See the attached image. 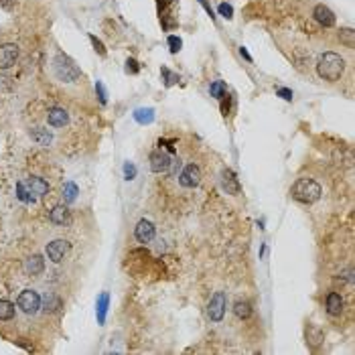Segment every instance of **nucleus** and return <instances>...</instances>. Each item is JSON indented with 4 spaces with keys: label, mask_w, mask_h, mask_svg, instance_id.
<instances>
[{
    "label": "nucleus",
    "mask_w": 355,
    "mask_h": 355,
    "mask_svg": "<svg viewBox=\"0 0 355 355\" xmlns=\"http://www.w3.org/2000/svg\"><path fill=\"white\" fill-rule=\"evenodd\" d=\"M71 250V244L67 240H55L47 246V256L51 262H61Z\"/></svg>",
    "instance_id": "5"
},
{
    "label": "nucleus",
    "mask_w": 355,
    "mask_h": 355,
    "mask_svg": "<svg viewBox=\"0 0 355 355\" xmlns=\"http://www.w3.org/2000/svg\"><path fill=\"white\" fill-rule=\"evenodd\" d=\"M171 163H173V159H171L169 152H165V150H155L150 155V169H152V173H167L171 169Z\"/></svg>",
    "instance_id": "7"
},
{
    "label": "nucleus",
    "mask_w": 355,
    "mask_h": 355,
    "mask_svg": "<svg viewBox=\"0 0 355 355\" xmlns=\"http://www.w3.org/2000/svg\"><path fill=\"white\" fill-rule=\"evenodd\" d=\"M339 41H341L345 47L353 49V47H355V31H353V29H341V31H339Z\"/></svg>",
    "instance_id": "22"
},
{
    "label": "nucleus",
    "mask_w": 355,
    "mask_h": 355,
    "mask_svg": "<svg viewBox=\"0 0 355 355\" xmlns=\"http://www.w3.org/2000/svg\"><path fill=\"white\" fill-rule=\"evenodd\" d=\"M317 71L325 81H337V79H341V75L345 71V61L337 53H325L319 59Z\"/></svg>",
    "instance_id": "1"
},
{
    "label": "nucleus",
    "mask_w": 355,
    "mask_h": 355,
    "mask_svg": "<svg viewBox=\"0 0 355 355\" xmlns=\"http://www.w3.org/2000/svg\"><path fill=\"white\" fill-rule=\"evenodd\" d=\"M25 185H27V189H29L33 195H47V193H49V185H47L41 177H31Z\"/></svg>",
    "instance_id": "15"
},
{
    "label": "nucleus",
    "mask_w": 355,
    "mask_h": 355,
    "mask_svg": "<svg viewBox=\"0 0 355 355\" xmlns=\"http://www.w3.org/2000/svg\"><path fill=\"white\" fill-rule=\"evenodd\" d=\"M292 199L300 203H315L321 197V185L313 179H298L290 189Z\"/></svg>",
    "instance_id": "2"
},
{
    "label": "nucleus",
    "mask_w": 355,
    "mask_h": 355,
    "mask_svg": "<svg viewBox=\"0 0 355 355\" xmlns=\"http://www.w3.org/2000/svg\"><path fill=\"white\" fill-rule=\"evenodd\" d=\"M134 120L138 122V124H150L152 120H155V110L152 108H138L136 112H134Z\"/></svg>",
    "instance_id": "18"
},
{
    "label": "nucleus",
    "mask_w": 355,
    "mask_h": 355,
    "mask_svg": "<svg viewBox=\"0 0 355 355\" xmlns=\"http://www.w3.org/2000/svg\"><path fill=\"white\" fill-rule=\"evenodd\" d=\"M108 302H110V296H108V292H104V294L99 296V300H97V321H99V323H104V321H106Z\"/></svg>",
    "instance_id": "19"
},
{
    "label": "nucleus",
    "mask_w": 355,
    "mask_h": 355,
    "mask_svg": "<svg viewBox=\"0 0 355 355\" xmlns=\"http://www.w3.org/2000/svg\"><path fill=\"white\" fill-rule=\"evenodd\" d=\"M134 235L140 244H148V242H152V238H155V225H152L148 219H140L138 225L134 227Z\"/></svg>",
    "instance_id": "10"
},
{
    "label": "nucleus",
    "mask_w": 355,
    "mask_h": 355,
    "mask_svg": "<svg viewBox=\"0 0 355 355\" xmlns=\"http://www.w3.org/2000/svg\"><path fill=\"white\" fill-rule=\"evenodd\" d=\"M167 43H169V49H171V53H179V51H181V47H183V41H181L177 35H171V37L167 39Z\"/></svg>",
    "instance_id": "28"
},
{
    "label": "nucleus",
    "mask_w": 355,
    "mask_h": 355,
    "mask_svg": "<svg viewBox=\"0 0 355 355\" xmlns=\"http://www.w3.org/2000/svg\"><path fill=\"white\" fill-rule=\"evenodd\" d=\"M89 41H91V45H93V49L97 51V53H99L101 57H106V47H104V43H101L95 35H89Z\"/></svg>",
    "instance_id": "29"
},
{
    "label": "nucleus",
    "mask_w": 355,
    "mask_h": 355,
    "mask_svg": "<svg viewBox=\"0 0 355 355\" xmlns=\"http://www.w3.org/2000/svg\"><path fill=\"white\" fill-rule=\"evenodd\" d=\"M140 71V65H138V61L136 59H128L126 61V73H130V75H136Z\"/></svg>",
    "instance_id": "31"
},
{
    "label": "nucleus",
    "mask_w": 355,
    "mask_h": 355,
    "mask_svg": "<svg viewBox=\"0 0 355 355\" xmlns=\"http://www.w3.org/2000/svg\"><path fill=\"white\" fill-rule=\"evenodd\" d=\"M47 122L53 128H61V126H65L69 122V114L63 108H51L47 112Z\"/></svg>",
    "instance_id": "13"
},
{
    "label": "nucleus",
    "mask_w": 355,
    "mask_h": 355,
    "mask_svg": "<svg viewBox=\"0 0 355 355\" xmlns=\"http://www.w3.org/2000/svg\"><path fill=\"white\" fill-rule=\"evenodd\" d=\"M165 3H169V5H171V3H175V0H165Z\"/></svg>",
    "instance_id": "37"
},
{
    "label": "nucleus",
    "mask_w": 355,
    "mask_h": 355,
    "mask_svg": "<svg viewBox=\"0 0 355 355\" xmlns=\"http://www.w3.org/2000/svg\"><path fill=\"white\" fill-rule=\"evenodd\" d=\"M19 309L27 315H37L41 309V296L35 290H23L19 296Z\"/></svg>",
    "instance_id": "4"
},
{
    "label": "nucleus",
    "mask_w": 355,
    "mask_h": 355,
    "mask_svg": "<svg viewBox=\"0 0 355 355\" xmlns=\"http://www.w3.org/2000/svg\"><path fill=\"white\" fill-rule=\"evenodd\" d=\"M233 313H235L240 319H248V317L252 315V307H250V302H246V300H238V302L233 304Z\"/></svg>",
    "instance_id": "21"
},
{
    "label": "nucleus",
    "mask_w": 355,
    "mask_h": 355,
    "mask_svg": "<svg viewBox=\"0 0 355 355\" xmlns=\"http://www.w3.org/2000/svg\"><path fill=\"white\" fill-rule=\"evenodd\" d=\"M207 315L211 321H221L225 315V294L223 292H215L213 298L207 304Z\"/></svg>",
    "instance_id": "6"
},
{
    "label": "nucleus",
    "mask_w": 355,
    "mask_h": 355,
    "mask_svg": "<svg viewBox=\"0 0 355 355\" xmlns=\"http://www.w3.org/2000/svg\"><path fill=\"white\" fill-rule=\"evenodd\" d=\"M11 5H13V0H0V7L3 9H11Z\"/></svg>",
    "instance_id": "36"
},
{
    "label": "nucleus",
    "mask_w": 355,
    "mask_h": 355,
    "mask_svg": "<svg viewBox=\"0 0 355 355\" xmlns=\"http://www.w3.org/2000/svg\"><path fill=\"white\" fill-rule=\"evenodd\" d=\"M217 11H219V15H221V17H225V19H231V17H233V9H231L227 3H221Z\"/></svg>",
    "instance_id": "32"
},
{
    "label": "nucleus",
    "mask_w": 355,
    "mask_h": 355,
    "mask_svg": "<svg viewBox=\"0 0 355 355\" xmlns=\"http://www.w3.org/2000/svg\"><path fill=\"white\" fill-rule=\"evenodd\" d=\"M15 317V304L11 300H0V321H11Z\"/></svg>",
    "instance_id": "20"
},
{
    "label": "nucleus",
    "mask_w": 355,
    "mask_h": 355,
    "mask_svg": "<svg viewBox=\"0 0 355 355\" xmlns=\"http://www.w3.org/2000/svg\"><path fill=\"white\" fill-rule=\"evenodd\" d=\"M49 219L53 221L55 225H67L69 221H71V215H69V209L67 207H53L51 209V215H49Z\"/></svg>",
    "instance_id": "14"
},
{
    "label": "nucleus",
    "mask_w": 355,
    "mask_h": 355,
    "mask_svg": "<svg viewBox=\"0 0 355 355\" xmlns=\"http://www.w3.org/2000/svg\"><path fill=\"white\" fill-rule=\"evenodd\" d=\"M161 73H163V77H165V85H167V87H171V85H175L177 81H181V79H179V75H177V73H173V71H169L167 67H163V69H161Z\"/></svg>",
    "instance_id": "26"
},
{
    "label": "nucleus",
    "mask_w": 355,
    "mask_h": 355,
    "mask_svg": "<svg viewBox=\"0 0 355 355\" xmlns=\"http://www.w3.org/2000/svg\"><path fill=\"white\" fill-rule=\"evenodd\" d=\"M124 175H126V179L130 181V179H134V175H136V167L134 165H130V163H126L124 165Z\"/></svg>",
    "instance_id": "33"
},
{
    "label": "nucleus",
    "mask_w": 355,
    "mask_h": 355,
    "mask_svg": "<svg viewBox=\"0 0 355 355\" xmlns=\"http://www.w3.org/2000/svg\"><path fill=\"white\" fill-rule=\"evenodd\" d=\"M43 268H45V260L41 258V256H31L27 262H25V270L29 272V274H33V276H37V274H41L43 272Z\"/></svg>",
    "instance_id": "16"
},
{
    "label": "nucleus",
    "mask_w": 355,
    "mask_h": 355,
    "mask_svg": "<svg viewBox=\"0 0 355 355\" xmlns=\"http://www.w3.org/2000/svg\"><path fill=\"white\" fill-rule=\"evenodd\" d=\"M75 197H77V187L73 183H67L65 189H63V199L67 203H71V201H75Z\"/></svg>",
    "instance_id": "27"
},
{
    "label": "nucleus",
    "mask_w": 355,
    "mask_h": 355,
    "mask_svg": "<svg viewBox=\"0 0 355 355\" xmlns=\"http://www.w3.org/2000/svg\"><path fill=\"white\" fill-rule=\"evenodd\" d=\"M17 195H19V199H21L23 203H35V195L27 189L25 183H19V185H17Z\"/></svg>",
    "instance_id": "24"
},
{
    "label": "nucleus",
    "mask_w": 355,
    "mask_h": 355,
    "mask_svg": "<svg viewBox=\"0 0 355 355\" xmlns=\"http://www.w3.org/2000/svg\"><path fill=\"white\" fill-rule=\"evenodd\" d=\"M53 69H55V75L61 79V81H75L81 71L79 67L73 63V59H69L65 53H57L55 59H53Z\"/></svg>",
    "instance_id": "3"
},
{
    "label": "nucleus",
    "mask_w": 355,
    "mask_h": 355,
    "mask_svg": "<svg viewBox=\"0 0 355 355\" xmlns=\"http://www.w3.org/2000/svg\"><path fill=\"white\" fill-rule=\"evenodd\" d=\"M276 93H278L282 99H286V101H290V99H292V91H290V89H286V87H278V89H276Z\"/></svg>",
    "instance_id": "34"
},
{
    "label": "nucleus",
    "mask_w": 355,
    "mask_h": 355,
    "mask_svg": "<svg viewBox=\"0 0 355 355\" xmlns=\"http://www.w3.org/2000/svg\"><path fill=\"white\" fill-rule=\"evenodd\" d=\"M327 311H329L331 315H339V313L343 311V298H341V294L331 292V294L327 296Z\"/></svg>",
    "instance_id": "17"
},
{
    "label": "nucleus",
    "mask_w": 355,
    "mask_h": 355,
    "mask_svg": "<svg viewBox=\"0 0 355 355\" xmlns=\"http://www.w3.org/2000/svg\"><path fill=\"white\" fill-rule=\"evenodd\" d=\"M209 89H211V95H213V97H217V99H221V95H223V93L227 91V85H225L223 81H213Z\"/></svg>",
    "instance_id": "25"
},
{
    "label": "nucleus",
    "mask_w": 355,
    "mask_h": 355,
    "mask_svg": "<svg viewBox=\"0 0 355 355\" xmlns=\"http://www.w3.org/2000/svg\"><path fill=\"white\" fill-rule=\"evenodd\" d=\"M95 93H97V97H99V104H106L108 95H106V89H104V83H101V81L95 83Z\"/></svg>",
    "instance_id": "30"
},
{
    "label": "nucleus",
    "mask_w": 355,
    "mask_h": 355,
    "mask_svg": "<svg viewBox=\"0 0 355 355\" xmlns=\"http://www.w3.org/2000/svg\"><path fill=\"white\" fill-rule=\"evenodd\" d=\"M240 55H242L246 61H252V55L248 53V49H246V47H240Z\"/></svg>",
    "instance_id": "35"
},
{
    "label": "nucleus",
    "mask_w": 355,
    "mask_h": 355,
    "mask_svg": "<svg viewBox=\"0 0 355 355\" xmlns=\"http://www.w3.org/2000/svg\"><path fill=\"white\" fill-rule=\"evenodd\" d=\"M179 183H181L183 187H187V189L197 187V185L201 183V171H199V167H197V165H187V167L183 169L181 177H179Z\"/></svg>",
    "instance_id": "9"
},
{
    "label": "nucleus",
    "mask_w": 355,
    "mask_h": 355,
    "mask_svg": "<svg viewBox=\"0 0 355 355\" xmlns=\"http://www.w3.org/2000/svg\"><path fill=\"white\" fill-rule=\"evenodd\" d=\"M31 136H33V140H37V142L43 144V146H47V144L51 142V134H49V130H45V128H33V130H31Z\"/></svg>",
    "instance_id": "23"
},
{
    "label": "nucleus",
    "mask_w": 355,
    "mask_h": 355,
    "mask_svg": "<svg viewBox=\"0 0 355 355\" xmlns=\"http://www.w3.org/2000/svg\"><path fill=\"white\" fill-rule=\"evenodd\" d=\"M19 59V47L13 43L0 45V69H9L17 63Z\"/></svg>",
    "instance_id": "8"
},
{
    "label": "nucleus",
    "mask_w": 355,
    "mask_h": 355,
    "mask_svg": "<svg viewBox=\"0 0 355 355\" xmlns=\"http://www.w3.org/2000/svg\"><path fill=\"white\" fill-rule=\"evenodd\" d=\"M221 185H223V189L227 191V195H240V191H242L240 181H238V177H235V173H233L231 169H225V171H223V175H221Z\"/></svg>",
    "instance_id": "11"
},
{
    "label": "nucleus",
    "mask_w": 355,
    "mask_h": 355,
    "mask_svg": "<svg viewBox=\"0 0 355 355\" xmlns=\"http://www.w3.org/2000/svg\"><path fill=\"white\" fill-rule=\"evenodd\" d=\"M313 17H315V21H317L319 25H323V27H333V25H335V15H333V11L327 9L325 5H317L315 11H313Z\"/></svg>",
    "instance_id": "12"
}]
</instances>
